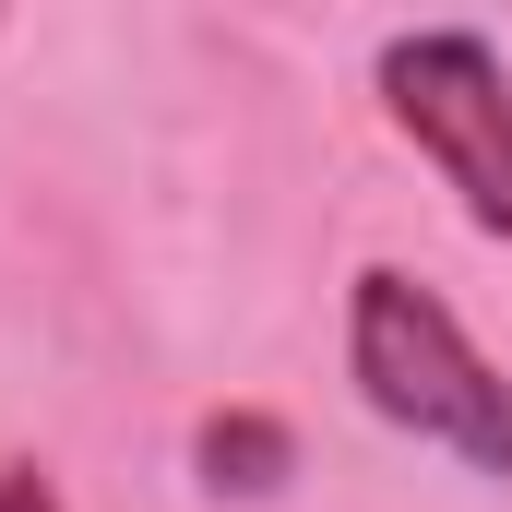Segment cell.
Returning <instances> with one entry per match:
<instances>
[{
  "instance_id": "obj_4",
  "label": "cell",
  "mask_w": 512,
  "mask_h": 512,
  "mask_svg": "<svg viewBox=\"0 0 512 512\" xmlns=\"http://www.w3.org/2000/svg\"><path fill=\"white\" fill-rule=\"evenodd\" d=\"M0 512H72L48 489V465H0Z\"/></svg>"
},
{
  "instance_id": "obj_2",
  "label": "cell",
  "mask_w": 512,
  "mask_h": 512,
  "mask_svg": "<svg viewBox=\"0 0 512 512\" xmlns=\"http://www.w3.org/2000/svg\"><path fill=\"white\" fill-rule=\"evenodd\" d=\"M370 84H382V120L465 203V227L512 251V72H501V48L477 24H405V36H382Z\"/></svg>"
},
{
  "instance_id": "obj_3",
  "label": "cell",
  "mask_w": 512,
  "mask_h": 512,
  "mask_svg": "<svg viewBox=\"0 0 512 512\" xmlns=\"http://www.w3.org/2000/svg\"><path fill=\"white\" fill-rule=\"evenodd\" d=\"M191 477H203L215 501H274V489L298 477V429L262 417V405H215V417L191 429Z\"/></svg>"
},
{
  "instance_id": "obj_1",
  "label": "cell",
  "mask_w": 512,
  "mask_h": 512,
  "mask_svg": "<svg viewBox=\"0 0 512 512\" xmlns=\"http://www.w3.org/2000/svg\"><path fill=\"white\" fill-rule=\"evenodd\" d=\"M346 382H358V405L382 429H405V441L453 453L465 477L512 489V382L489 370V346L453 322V298H429L417 274L370 262L346 286Z\"/></svg>"
}]
</instances>
